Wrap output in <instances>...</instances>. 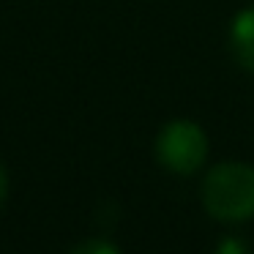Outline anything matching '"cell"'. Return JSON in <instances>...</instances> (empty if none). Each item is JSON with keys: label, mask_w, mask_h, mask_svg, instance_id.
<instances>
[{"label": "cell", "mask_w": 254, "mask_h": 254, "mask_svg": "<svg viewBox=\"0 0 254 254\" xmlns=\"http://www.w3.org/2000/svg\"><path fill=\"white\" fill-rule=\"evenodd\" d=\"M156 153H159L164 167H170L172 172L186 175V172H194L205 161L208 139H205L199 126H194L189 121H175L159 134Z\"/></svg>", "instance_id": "2"}, {"label": "cell", "mask_w": 254, "mask_h": 254, "mask_svg": "<svg viewBox=\"0 0 254 254\" xmlns=\"http://www.w3.org/2000/svg\"><path fill=\"white\" fill-rule=\"evenodd\" d=\"M202 202L221 221H243L254 216V167L227 161L208 172L202 183Z\"/></svg>", "instance_id": "1"}, {"label": "cell", "mask_w": 254, "mask_h": 254, "mask_svg": "<svg viewBox=\"0 0 254 254\" xmlns=\"http://www.w3.org/2000/svg\"><path fill=\"white\" fill-rule=\"evenodd\" d=\"M71 254H118V252H115V246H110L104 241H88L82 246H77Z\"/></svg>", "instance_id": "4"}, {"label": "cell", "mask_w": 254, "mask_h": 254, "mask_svg": "<svg viewBox=\"0 0 254 254\" xmlns=\"http://www.w3.org/2000/svg\"><path fill=\"white\" fill-rule=\"evenodd\" d=\"M216 254H249V249H246V243H243L241 238H224Z\"/></svg>", "instance_id": "5"}, {"label": "cell", "mask_w": 254, "mask_h": 254, "mask_svg": "<svg viewBox=\"0 0 254 254\" xmlns=\"http://www.w3.org/2000/svg\"><path fill=\"white\" fill-rule=\"evenodd\" d=\"M232 55L238 66L254 74V8L241 11L232 22Z\"/></svg>", "instance_id": "3"}, {"label": "cell", "mask_w": 254, "mask_h": 254, "mask_svg": "<svg viewBox=\"0 0 254 254\" xmlns=\"http://www.w3.org/2000/svg\"><path fill=\"white\" fill-rule=\"evenodd\" d=\"M0 199H3V172H0Z\"/></svg>", "instance_id": "6"}]
</instances>
